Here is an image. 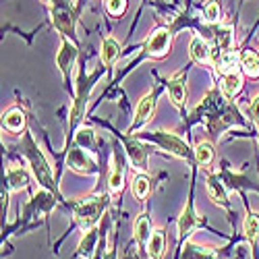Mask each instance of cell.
I'll list each match as a JSON object with an SVG mask.
<instances>
[{"label": "cell", "instance_id": "4", "mask_svg": "<svg viewBox=\"0 0 259 259\" xmlns=\"http://www.w3.org/2000/svg\"><path fill=\"white\" fill-rule=\"evenodd\" d=\"M145 137H147V139H152V141H154V143H158L162 149H166V152L175 154V156H179V158H185V160H187V158L191 156L187 143H185L183 139H179L177 135H172V133L156 131V133H147Z\"/></svg>", "mask_w": 259, "mask_h": 259}, {"label": "cell", "instance_id": "10", "mask_svg": "<svg viewBox=\"0 0 259 259\" xmlns=\"http://www.w3.org/2000/svg\"><path fill=\"white\" fill-rule=\"evenodd\" d=\"M207 195L213 203H218L222 207L228 205V195H226V189L224 185L215 179V177H207Z\"/></svg>", "mask_w": 259, "mask_h": 259}, {"label": "cell", "instance_id": "34", "mask_svg": "<svg viewBox=\"0 0 259 259\" xmlns=\"http://www.w3.org/2000/svg\"><path fill=\"white\" fill-rule=\"evenodd\" d=\"M106 259H116V255H114V253H110V255H108Z\"/></svg>", "mask_w": 259, "mask_h": 259}, {"label": "cell", "instance_id": "11", "mask_svg": "<svg viewBox=\"0 0 259 259\" xmlns=\"http://www.w3.org/2000/svg\"><path fill=\"white\" fill-rule=\"evenodd\" d=\"M3 124H5L7 131H11V133H19L21 128L25 126V114L21 112L19 108H11V110H7L5 116H3Z\"/></svg>", "mask_w": 259, "mask_h": 259}, {"label": "cell", "instance_id": "5", "mask_svg": "<svg viewBox=\"0 0 259 259\" xmlns=\"http://www.w3.org/2000/svg\"><path fill=\"white\" fill-rule=\"evenodd\" d=\"M170 46H172V33H170V29H166V27H158V29L152 31V35L147 37L145 50H147L149 56L160 58V56L168 54Z\"/></svg>", "mask_w": 259, "mask_h": 259}, {"label": "cell", "instance_id": "32", "mask_svg": "<svg viewBox=\"0 0 259 259\" xmlns=\"http://www.w3.org/2000/svg\"><path fill=\"white\" fill-rule=\"evenodd\" d=\"M251 112H253V118L259 122V96L253 100V106H251Z\"/></svg>", "mask_w": 259, "mask_h": 259}, {"label": "cell", "instance_id": "28", "mask_svg": "<svg viewBox=\"0 0 259 259\" xmlns=\"http://www.w3.org/2000/svg\"><path fill=\"white\" fill-rule=\"evenodd\" d=\"M213 41H215V46H218L222 52L228 50L230 44H232V29L230 27H220L218 31H215V35H213Z\"/></svg>", "mask_w": 259, "mask_h": 259}, {"label": "cell", "instance_id": "16", "mask_svg": "<svg viewBox=\"0 0 259 259\" xmlns=\"http://www.w3.org/2000/svg\"><path fill=\"white\" fill-rule=\"evenodd\" d=\"M29 183V177L23 168H11L7 172V187L11 191H19V189H25Z\"/></svg>", "mask_w": 259, "mask_h": 259}, {"label": "cell", "instance_id": "7", "mask_svg": "<svg viewBox=\"0 0 259 259\" xmlns=\"http://www.w3.org/2000/svg\"><path fill=\"white\" fill-rule=\"evenodd\" d=\"M75 58H77V48H75V44H71L69 39H64L62 44H60V52H58V56H56L58 69L64 73V77H69V71L73 69Z\"/></svg>", "mask_w": 259, "mask_h": 259}, {"label": "cell", "instance_id": "29", "mask_svg": "<svg viewBox=\"0 0 259 259\" xmlns=\"http://www.w3.org/2000/svg\"><path fill=\"white\" fill-rule=\"evenodd\" d=\"M243 228H245L247 239H251V241L257 239V236H259V215L257 213H249L247 218H245Z\"/></svg>", "mask_w": 259, "mask_h": 259}, {"label": "cell", "instance_id": "19", "mask_svg": "<svg viewBox=\"0 0 259 259\" xmlns=\"http://www.w3.org/2000/svg\"><path fill=\"white\" fill-rule=\"evenodd\" d=\"M195 224H197V215L193 213V207L191 205H187L185 211H183V215H181V220H179V232H181V236L191 234L193 228H195Z\"/></svg>", "mask_w": 259, "mask_h": 259}, {"label": "cell", "instance_id": "30", "mask_svg": "<svg viewBox=\"0 0 259 259\" xmlns=\"http://www.w3.org/2000/svg\"><path fill=\"white\" fill-rule=\"evenodd\" d=\"M106 9H108L110 15L120 17L124 13V9H126V0H106Z\"/></svg>", "mask_w": 259, "mask_h": 259}, {"label": "cell", "instance_id": "12", "mask_svg": "<svg viewBox=\"0 0 259 259\" xmlns=\"http://www.w3.org/2000/svg\"><path fill=\"white\" fill-rule=\"evenodd\" d=\"M241 67H243V73L247 77L257 79L259 77V54L253 50H245L241 54Z\"/></svg>", "mask_w": 259, "mask_h": 259}, {"label": "cell", "instance_id": "23", "mask_svg": "<svg viewBox=\"0 0 259 259\" xmlns=\"http://www.w3.org/2000/svg\"><path fill=\"white\" fill-rule=\"evenodd\" d=\"M75 145L88 149V152H94V147H96V135H94L92 128H88V126L79 128L77 135H75Z\"/></svg>", "mask_w": 259, "mask_h": 259}, {"label": "cell", "instance_id": "6", "mask_svg": "<svg viewBox=\"0 0 259 259\" xmlns=\"http://www.w3.org/2000/svg\"><path fill=\"white\" fill-rule=\"evenodd\" d=\"M67 164H69L71 170H77V172H81V175H92V172H96V162L79 145H75L71 152H69Z\"/></svg>", "mask_w": 259, "mask_h": 259}, {"label": "cell", "instance_id": "14", "mask_svg": "<svg viewBox=\"0 0 259 259\" xmlns=\"http://www.w3.org/2000/svg\"><path fill=\"white\" fill-rule=\"evenodd\" d=\"M241 88H243V79H241V75L236 71L224 75V79H222V94L226 98H234L236 94L241 92Z\"/></svg>", "mask_w": 259, "mask_h": 259}, {"label": "cell", "instance_id": "15", "mask_svg": "<svg viewBox=\"0 0 259 259\" xmlns=\"http://www.w3.org/2000/svg\"><path fill=\"white\" fill-rule=\"evenodd\" d=\"M124 181V168L122 162L118 160V154H114V162H112V170H110V179H108V187H110L112 193H118L122 189Z\"/></svg>", "mask_w": 259, "mask_h": 259}, {"label": "cell", "instance_id": "25", "mask_svg": "<svg viewBox=\"0 0 259 259\" xmlns=\"http://www.w3.org/2000/svg\"><path fill=\"white\" fill-rule=\"evenodd\" d=\"M195 160H197L199 166L211 164V160H213V147H211V143H207V141L197 143V147H195Z\"/></svg>", "mask_w": 259, "mask_h": 259}, {"label": "cell", "instance_id": "21", "mask_svg": "<svg viewBox=\"0 0 259 259\" xmlns=\"http://www.w3.org/2000/svg\"><path fill=\"white\" fill-rule=\"evenodd\" d=\"M149 236H152V222L147 215H139L135 220V239L137 243H147Z\"/></svg>", "mask_w": 259, "mask_h": 259}, {"label": "cell", "instance_id": "22", "mask_svg": "<svg viewBox=\"0 0 259 259\" xmlns=\"http://www.w3.org/2000/svg\"><path fill=\"white\" fill-rule=\"evenodd\" d=\"M239 62H241L239 54L232 52V50H224L220 54V60H218V69L222 73H232V71H236V64H239Z\"/></svg>", "mask_w": 259, "mask_h": 259}, {"label": "cell", "instance_id": "24", "mask_svg": "<svg viewBox=\"0 0 259 259\" xmlns=\"http://www.w3.org/2000/svg\"><path fill=\"white\" fill-rule=\"evenodd\" d=\"M147 253L149 257H154V259H160L162 253H164V234L160 230L152 232V236H149V241H147Z\"/></svg>", "mask_w": 259, "mask_h": 259}, {"label": "cell", "instance_id": "33", "mask_svg": "<svg viewBox=\"0 0 259 259\" xmlns=\"http://www.w3.org/2000/svg\"><path fill=\"white\" fill-rule=\"evenodd\" d=\"M41 3H44V5H52V3H54V0H41Z\"/></svg>", "mask_w": 259, "mask_h": 259}, {"label": "cell", "instance_id": "8", "mask_svg": "<svg viewBox=\"0 0 259 259\" xmlns=\"http://www.w3.org/2000/svg\"><path fill=\"white\" fill-rule=\"evenodd\" d=\"M154 108H156V96H154V92H149V94H147L145 98H141V102L137 104L133 126H141L143 122H147L149 116L154 114Z\"/></svg>", "mask_w": 259, "mask_h": 259}, {"label": "cell", "instance_id": "9", "mask_svg": "<svg viewBox=\"0 0 259 259\" xmlns=\"http://www.w3.org/2000/svg\"><path fill=\"white\" fill-rule=\"evenodd\" d=\"M126 154H128V160H131L135 170H145L147 168V152L139 141L128 139L126 141Z\"/></svg>", "mask_w": 259, "mask_h": 259}, {"label": "cell", "instance_id": "3", "mask_svg": "<svg viewBox=\"0 0 259 259\" xmlns=\"http://www.w3.org/2000/svg\"><path fill=\"white\" fill-rule=\"evenodd\" d=\"M25 154H27V158H29V164H31V170H33L37 183H41V185L48 187V189H54L52 170H50L48 162L44 160V156H41V152H39V149H37L31 141H27V152H25Z\"/></svg>", "mask_w": 259, "mask_h": 259}, {"label": "cell", "instance_id": "26", "mask_svg": "<svg viewBox=\"0 0 259 259\" xmlns=\"http://www.w3.org/2000/svg\"><path fill=\"white\" fill-rule=\"evenodd\" d=\"M131 191L137 199H145V195L149 193V179L145 175H135L131 181Z\"/></svg>", "mask_w": 259, "mask_h": 259}, {"label": "cell", "instance_id": "18", "mask_svg": "<svg viewBox=\"0 0 259 259\" xmlns=\"http://www.w3.org/2000/svg\"><path fill=\"white\" fill-rule=\"evenodd\" d=\"M183 259H218V255H215V251H211V249H203V247L189 243L183 249Z\"/></svg>", "mask_w": 259, "mask_h": 259}, {"label": "cell", "instance_id": "13", "mask_svg": "<svg viewBox=\"0 0 259 259\" xmlns=\"http://www.w3.org/2000/svg\"><path fill=\"white\" fill-rule=\"evenodd\" d=\"M191 58L195 60V62H199V64H205L207 60H209V54H211V50H209V46H207V41L203 39V37H193L191 39Z\"/></svg>", "mask_w": 259, "mask_h": 259}, {"label": "cell", "instance_id": "31", "mask_svg": "<svg viewBox=\"0 0 259 259\" xmlns=\"http://www.w3.org/2000/svg\"><path fill=\"white\" fill-rule=\"evenodd\" d=\"M205 19L209 21V23H213V21H218L220 19V5L218 3H207L205 5Z\"/></svg>", "mask_w": 259, "mask_h": 259}, {"label": "cell", "instance_id": "20", "mask_svg": "<svg viewBox=\"0 0 259 259\" xmlns=\"http://www.w3.org/2000/svg\"><path fill=\"white\" fill-rule=\"evenodd\" d=\"M168 96L177 106H183V102H185V83H183L181 77H175V79L168 81Z\"/></svg>", "mask_w": 259, "mask_h": 259}, {"label": "cell", "instance_id": "1", "mask_svg": "<svg viewBox=\"0 0 259 259\" xmlns=\"http://www.w3.org/2000/svg\"><path fill=\"white\" fill-rule=\"evenodd\" d=\"M106 203H108V197H90L88 201L79 203L77 209H75L77 222H79L85 230H92V226L100 220V215H102Z\"/></svg>", "mask_w": 259, "mask_h": 259}, {"label": "cell", "instance_id": "27", "mask_svg": "<svg viewBox=\"0 0 259 259\" xmlns=\"http://www.w3.org/2000/svg\"><path fill=\"white\" fill-rule=\"evenodd\" d=\"M96 241H98L96 230H88V234L83 236V241H81V245H79V253H81L83 257L94 255V251H96Z\"/></svg>", "mask_w": 259, "mask_h": 259}, {"label": "cell", "instance_id": "17", "mask_svg": "<svg viewBox=\"0 0 259 259\" xmlns=\"http://www.w3.org/2000/svg\"><path fill=\"white\" fill-rule=\"evenodd\" d=\"M118 52H120L118 41L114 37H104V41H102V54H100L102 56V62L104 64H112L116 60Z\"/></svg>", "mask_w": 259, "mask_h": 259}, {"label": "cell", "instance_id": "2", "mask_svg": "<svg viewBox=\"0 0 259 259\" xmlns=\"http://www.w3.org/2000/svg\"><path fill=\"white\" fill-rule=\"evenodd\" d=\"M75 21L77 15L71 9L69 0H54V9H52V23L62 35H75Z\"/></svg>", "mask_w": 259, "mask_h": 259}]
</instances>
